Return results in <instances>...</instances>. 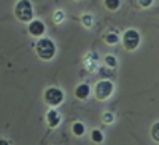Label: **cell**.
Wrapping results in <instances>:
<instances>
[{
    "label": "cell",
    "instance_id": "8992f818",
    "mask_svg": "<svg viewBox=\"0 0 159 145\" xmlns=\"http://www.w3.org/2000/svg\"><path fill=\"white\" fill-rule=\"evenodd\" d=\"M45 31H46V27H45V24L42 21H39V20H32V21L28 24V32H30V35L34 36V38H41L45 34Z\"/></svg>",
    "mask_w": 159,
    "mask_h": 145
},
{
    "label": "cell",
    "instance_id": "7c38bea8",
    "mask_svg": "<svg viewBox=\"0 0 159 145\" xmlns=\"http://www.w3.org/2000/svg\"><path fill=\"white\" fill-rule=\"evenodd\" d=\"M91 140L95 144H101L102 141H103V134H102L101 130H92V133H91Z\"/></svg>",
    "mask_w": 159,
    "mask_h": 145
},
{
    "label": "cell",
    "instance_id": "6da1fadb",
    "mask_svg": "<svg viewBox=\"0 0 159 145\" xmlns=\"http://www.w3.org/2000/svg\"><path fill=\"white\" fill-rule=\"evenodd\" d=\"M35 50H36V55H38V57L41 59V60L49 61V60H52L56 55V45L52 39L42 38L36 42Z\"/></svg>",
    "mask_w": 159,
    "mask_h": 145
},
{
    "label": "cell",
    "instance_id": "9a60e30c",
    "mask_svg": "<svg viewBox=\"0 0 159 145\" xmlns=\"http://www.w3.org/2000/svg\"><path fill=\"white\" fill-rule=\"evenodd\" d=\"M64 20V13L61 10H56L55 14H53V21H55V24H60V22H63Z\"/></svg>",
    "mask_w": 159,
    "mask_h": 145
},
{
    "label": "cell",
    "instance_id": "3957f363",
    "mask_svg": "<svg viewBox=\"0 0 159 145\" xmlns=\"http://www.w3.org/2000/svg\"><path fill=\"white\" fill-rule=\"evenodd\" d=\"M115 85L109 81V79H102V81L96 82L95 88H93V93L98 101H106L112 96Z\"/></svg>",
    "mask_w": 159,
    "mask_h": 145
},
{
    "label": "cell",
    "instance_id": "5bb4252c",
    "mask_svg": "<svg viewBox=\"0 0 159 145\" xmlns=\"http://www.w3.org/2000/svg\"><path fill=\"white\" fill-rule=\"evenodd\" d=\"M81 22L85 28H91L93 25V17L91 16V14H85V16H82Z\"/></svg>",
    "mask_w": 159,
    "mask_h": 145
},
{
    "label": "cell",
    "instance_id": "277c9868",
    "mask_svg": "<svg viewBox=\"0 0 159 145\" xmlns=\"http://www.w3.org/2000/svg\"><path fill=\"white\" fill-rule=\"evenodd\" d=\"M140 42H141V36L135 29H127L126 32L123 34V38H121L123 48L126 50H130V52L137 49Z\"/></svg>",
    "mask_w": 159,
    "mask_h": 145
},
{
    "label": "cell",
    "instance_id": "30bf717a",
    "mask_svg": "<svg viewBox=\"0 0 159 145\" xmlns=\"http://www.w3.org/2000/svg\"><path fill=\"white\" fill-rule=\"evenodd\" d=\"M71 131H73V134H74L75 137H82L84 133H85V126L82 123H80V121H75V123L73 124V127H71Z\"/></svg>",
    "mask_w": 159,
    "mask_h": 145
},
{
    "label": "cell",
    "instance_id": "ba28073f",
    "mask_svg": "<svg viewBox=\"0 0 159 145\" xmlns=\"http://www.w3.org/2000/svg\"><path fill=\"white\" fill-rule=\"evenodd\" d=\"M89 93H91V88H89L88 84H80V85L75 87V89H74L75 98L80 99V101H85V99L89 96Z\"/></svg>",
    "mask_w": 159,
    "mask_h": 145
},
{
    "label": "cell",
    "instance_id": "ac0fdd59",
    "mask_svg": "<svg viewBox=\"0 0 159 145\" xmlns=\"http://www.w3.org/2000/svg\"><path fill=\"white\" fill-rule=\"evenodd\" d=\"M138 4L141 7H149L152 4V0H138Z\"/></svg>",
    "mask_w": 159,
    "mask_h": 145
},
{
    "label": "cell",
    "instance_id": "5b68a950",
    "mask_svg": "<svg viewBox=\"0 0 159 145\" xmlns=\"http://www.w3.org/2000/svg\"><path fill=\"white\" fill-rule=\"evenodd\" d=\"M63 99H64V93L60 88L50 87L43 93V101L49 106H59L63 102Z\"/></svg>",
    "mask_w": 159,
    "mask_h": 145
},
{
    "label": "cell",
    "instance_id": "7a4b0ae2",
    "mask_svg": "<svg viewBox=\"0 0 159 145\" xmlns=\"http://www.w3.org/2000/svg\"><path fill=\"white\" fill-rule=\"evenodd\" d=\"M14 16L18 21L21 22H28L30 24L32 21L34 17V10H32V4L28 0H20L16 3V7H14Z\"/></svg>",
    "mask_w": 159,
    "mask_h": 145
},
{
    "label": "cell",
    "instance_id": "9c48e42d",
    "mask_svg": "<svg viewBox=\"0 0 159 145\" xmlns=\"http://www.w3.org/2000/svg\"><path fill=\"white\" fill-rule=\"evenodd\" d=\"M103 41H105V43H107V45H116L120 39H119V36H117V34L116 32H106L103 35Z\"/></svg>",
    "mask_w": 159,
    "mask_h": 145
},
{
    "label": "cell",
    "instance_id": "8fae6325",
    "mask_svg": "<svg viewBox=\"0 0 159 145\" xmlns=\"http://www.w3.org/2000/svg\"><path fill=\"white\" fill-rule=\"evenodd\" d=\"M149 135H151V138L155 143L159 144V121H155V123L152 124L151 130H149Z\"/></svg>",
    "mask_w": 159,
    "mask_h": 145
},
{
    "label": "cell",
    "instance_id": "52a82bcc",
    "mask_svg": "<svg viewBox=\"0 0 159 145\" xmlns=\"http://www.w3.org/2000/svg\"><path fill=\"white\" fill-rule=\"evenodd\" d=\"M60 115H59V112L56 109H49L46 113V123L48 126L50 127V129H56V127L60 124Z\"/></svg>",
    "mask_w": 159,
    "mask_h": 145
},
{
    "label": "cell",
    "instance_id": "2e32d148",
    "mask_svg": "<svg viewBox=\"0 0 159 145\" xmlns=\"http://www.w3.org/2000/svg\"><path fill=\"white\" fill-rule=\"evenodd\" d=\"M102 121H103L105 124H112L113 121H115V115L110 113V112L103 113V116H102Z\"/></svg>",
    "mask_w": 159,
    "mask_h": 145
},
{
    "label": "cell",
    "instance_id": "4fadbf2b",
    "mask_svg": "<svg viewBox=\"0 0 159 145\" xmlns=\"http://www.w3.org/2000/svg\"><path fill=\"white\" fill-rule=\"evenodd\" d=\"M105 7L110 11H116L120 7V2L119 0H105Z\"/></svg>",
    "mask_w": 159,
    "mask_h": 145
},
{
    "label": "cell",
    "instance_id": "d6986e66",
    "mask_svg": "<svg viewBox=\"0 0 159 145\" xmlns=\"http://www.w3.org/2000/svg\"><path fill=\"white\" fill-rule=\"evenodd\" d=\"M0 145H10L7 140H4V138H0Z\"/></svg>",
    "mask_w": 159,
    "mask_h": 145
},
{
    "label": "cell",
    "instance_id": "e0dca14e",
    "mask_svg": "<svg viewBox=\"0 0 159 145\" xmlns=\"http://www.w3.org/2000/svg\"><path fill=\"white\" fill-rule=\"evenodd\" d=\"M105 63H106L109 67H116L117 61H116V57H115V56L107 55V56H105Z\"/></svg>",
    "mask_w": 159,
    "mask_h": 145
}]
</instances>
